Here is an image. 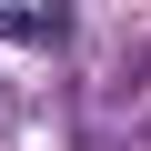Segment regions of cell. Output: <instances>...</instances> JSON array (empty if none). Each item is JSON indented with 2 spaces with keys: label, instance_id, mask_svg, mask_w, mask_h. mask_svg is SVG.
<instances>
[{
  "label": "cell",
  "instance_id": "6da1fadb",
  "mask_svg": "<svg viewBox=\"0 0 151 151\" xmlns=\"http://www.w3.org/2000/svg\"><path fill=\"white\" fill-rule=\"evenodd\" d=\"M0 30H20V40H70V10H10Z\"/></svg>",
  "mask_w": 151,
  "mask_h": 151
}]
</instances>
